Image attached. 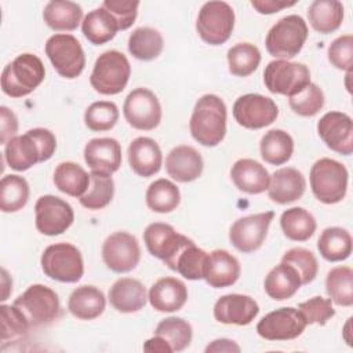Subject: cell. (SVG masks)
Here are the masks:
<instances>
[{
  "label": "cell",
  "instance_id": "22",
  "mask_svg": "<svg viewBox=\"0 0 353 353\" xmlns=\"http://www.w3.org/2000/svg\"><path fill=\"white\" fill-rule=\"evenodd\" d=\"M204 161L201 154L189 145L174 148L165 157V171L176 182H192L203 172Z\"/></svg>",
  "mask_w": 353,
  "mask_h": 353
},
{
  "label": "cell",
  "instance_id": "26",
  "mask_svg": "<svg viewBox=\"0 0 353 353\" xmlns=\"http://www.w3.org/2000/svg\"><path fill=\"white\" fill-rule=\"evenodd\" d=\"M128 163L131 170L143 178L157 174L161 168L163 154L157 142L148 137L135 138L128 146Z\"/></svg>",
  "mask_w": 353,
  "mask_h": 353
},
{
  "label": "cell",
  "instance_id": "46",
  "mask_svg": "<svg viewBox=\"0 0 353 353\" xmlns=\"http://www.w3.org/2000/svg\"><path fill=\"white\" fill-rule=\"evenodd\" d=\"M119 120V109L110 101L91 103L84 113V124L91 131H109Z\"/></svg>",
  "mask_w": 353,
  "mask_h": 353
},
{
  "label": "cell",
  "instance_id": "35",
  "mask_svg": "<svg viewBox=\"0 0 353 353\" xmlns=\"http://www.w3.org/2000/svg\"><path fill=\"white\" fill-rule=\"evenodd\" d=\"M55 188L72 197H81L90 185V174L73 161H62L54 171Z\"/></svg>",
  "mask_w": 353,
  "mask_h": 353
},
{
  "label": "cell",
  "instance_id": "34",
  "mask_svg": "<svg viewBox=\"0 0 353 353\" xmlns=\"http://www.w3.org/2000/svg\"><path fill=\"white\" fill-rule=\"evenodd\" d=\"M117 30L119 25L116 19L102 7L90 11L81 22V32L84 37L95 46L110 41L116 36Z\"/></svg>",
  "mask_w": 353,
  "mask_h": 353
},
{
  "label": "cell",
  "instance_id": "32",
  "mask_svg": "<svg viewBox=\"0 0 353 353\" xmlns=\"http://www.w3.org/2000/svg\"><path fill=\"white\" fill-rule=\"evenodd\" d=\"M83 17L81 7L74 1L52 0L43 10V19L48 28L58 32L74 30Z\"/></svg>",
  "mask_w": 353,
  "mask_h": 353
},
{
  "label": "cell",
  "instance_id": "2",
  "mask_svg": "<svg viewBox=\"0 0 353 353\" xmlns=\"http://www.w3.org/2000/svg\"><path fill=\"white\" fill-rule=\"evenodd\" d=\"M226 105L215 94L203 95L194 105L189 128L193 139L203 146H216L226 134Z\"/></svg>",
  "mask_w": 353,
  "mask_h": 353
},
{
  "label": "cell",
  "instance_id": "49",
  "mask_svg": "<svg viewBox=\"0 0 353 353\" xmlns=\"http://www.w3.org/2000/svg\"><path fill=\"white\" fill-rule=\"evenodd\" d=\"M298 310L302 313L306 324L325 325L328 320L335 316L332 301L323 296H313L298 305Z\"/></svg>",
  "mask_w": 353,
  "mask_h": 353
},
{
  "label": "cell",
  "instance_id": "28",
  "mask_svg": "<svg viewBox=\"0 0 353 353\" xmlns=\"http://www.w3.org/2000/svg\"><path fill=\"white\" fill-rule=\"evenodd\" d=\"M146 290L143 284L132 277H121L109 290L110 305L121 313H134L146 305Z\"/></svg>",
  "mask_w": 353,
  "mask_h": 353
},
{
  "label": "cell",
  "instance_id": "8",
  "mask_svg": "<svg viewBox=\"0 0 353 353\" xmlns=\"http://www.w3.org/2000/svg\"><path fill=\"white\" fill-rule=\"evenodd\" d=\"M44 274L61 283H77L84 273L83 256L77 247L70 243H55L41 254Z\"/></svg>",
  "mask_w": 353,
  "mask_h": 353
},
{
  "label": "cell",
  "instance_id": "9",
  "mask_svg": "<svg viewBox=\"0 0 353 353\" xmlns=\"http://www.w3.org/2000/svg\"><path fill=\"white\" fill-rule=\"evenodd\" d=\"M234 28V11L225 1L203 4L196 21V30L203 41L219 46L229 40Z\"/></svg>",
  "mask_w": 353,
  "mask_h": 353
},
{
  "label": "cell",
  "instance_id": "24",
  "mask_svg": "<svg viewBox=\"0 0 353 353\" xmlns=\"http://www.w3.org/2000/svg\"><path fill=\"white\" fill-rule=\"evenodd\" d=\"M148 299L157 312H178L188 301V288L176 277H161L150 287Z\"/></svg>",
  "mask_w": 353,
  "mask_h": 353
},
{
  "label": "cell",
  "instance_id": "15",
  "mask_svg": "<svg viewBox=\"0 0 353 353\" xmlns=\"http://www.w3.org/2000/svg\"><path fill=\"white\" fill-rule=\"evenodd\" d=\"M306 320L295 307H280L263 316L256 324V332L266 341H291L302 335Z\"/></svg>",
  "mask_w": 353,
  "mask_h": 353
},
{
  "label": "cell",
  "instance_id": "30",
  "mask_svg": "<svg viewBox=\"0 0 353 353\" xmlns=\"http://www.w3.org/2000/svg\"><path fill=\"white\" fill-rule=\"evenodd\" d=\"M205 258L207 252L199 248L194 241L188 237L175 255L165 262V265L188 280H200L203 279Z\"/></svg>",
  "mask_w": 353,
  "mask_h": 353
},
{
  "label": "cell",
  "instance_id": "52",
  "mask_svg": "<svg viewBox=\"0 0 353 353\" xmlns=\"http://www.w3.org/2000/svg\"><path fill=\"white\" fill-rule=\"evenodd\" d=\"M109 14L113 15L119 25V30L128 29L137 19L139 1H124V0H105L101 6Z\"/></svg>",
  "mask_w": 353,
  "mask_h": 353
},
{
  "label": "cell",
  "instance_id": "11",
  "mask_svg": "<svg viewBox=\"0 0 353 353\" xmlns=\"http://www.w3.org/2000/svg\"><path fill=\"white\" fill-rule=\"evenodd\" d=\"M263 83L272 94L291 97L310 83V72L302 62L274 59L265 68Z\"/></svg>",
  "mask_w": 353,
  "mask_h": 353
},
{
  "label": "cell",
  "instance_id": "19",
  "mask_svg": "<svg viewBox=\"0 0 353 353\" xmlns=\"http://www.w3.org/2000/svg\"><path fill=\"white\" fill-rule=\"evenodd\" d=\"M84 160L91 172L112 176L121 165V146L113 138H94L84 146Z\"/></svg>",
  "mask_w": 353,
  "mask_h": 353
},
{
  "label": "cell",
  "instance_id": "48",
  "mask_svg": "<svg viewBox=\"0 0 353 353\" xmlns=\"http://www.w3.org/2000/svg\"><path fill=\"white\" fill-rule=\"evenodd\" d=\"M281 262L291 265L298 272L302 284L312 283L319 272V263L312 251L303 247L290 248L281 258Z\"/></svg>",
  "mask_w": 353,
  "mask_h": 353
},
{
  "label": "cell",
  "instance_id": "31",
  "mask_svg": "<svg viewBox=\"0 0 353 353\" xmlns=\"http://www.w3.org/2000/svg\"><path fill=\"white\" fill-rule=\"evenodd\" d=\"M302 281L295 270L288 263L281 262L274 266L265 277V292L274 301L290 299L301 288Z\"/></svg>",
  "mask_w": 353,
  "mask_h": 353
},
{
  "label": "cell",
  "instance_id": "33",
  "mask_svg": "<svg viewBox=\"0 0 353 353\" xmlns=\"http://www.w3.org/2000/svg\"><path fill=\"white\" fill-rule=\"evenodd\" d=\"M307 19L316 32L332 33L342 25L343 6L338 0H314L307 8Z\"/></svg>",
  "mask_w": 353,
  "mask_h": 353
},
{
  "label": "cell",
  "instance_id": "21",
  "mask_svg": "<svg viewBox=\"0 0 353 353\" xmlns=\"http://www.w3.org/2000/svg\"><path fill=\"white\" fill-rule=\"evenodd\" d=\"M241 273L240 263L236 256H233L226 250H214L207 254L203 279L210 287L225 288L233 285Z\"/></svg>",
  "mask_w": 353,
  "mask_h": 353
},
{
  "label": "cell",
  "instance_id": "54",
  "mask_svg": "<svg viewBox=\"0 0 353 353\" xmlns=\"http://www.w3.org/2000/svg\"><path fill=\"white\" fill-rule=\"evenodd\" d=\"M295 1H280V0H252L251 6L259 12V14H274L281 11L283 8L292 7Z\"/></svg>",
  "mask_w": 353,
  "mask_h": 353
},
{
  "label": "cell",
  "instance_id": "10",
  "mask_svg": "<svg viewBox=\"0 0 353 353\" xmlns=\"http://www.w3.org/2000/svg\"><path fill=\"white\" fill-rule=\"evenodd\" d=\"M46 55L58 74L65 79H76L84 70L85 55L83 47L72 34H52L46 43Z\"/></svg>",
  "mask_w": 353,
  "mask_h": 353
},
{
  "label": "cell",
  "instance_id": "53",
  "mask_svg": "<svg viewBox=\"0 0 353 353\" xmlns=\"http://www.w3.org/2000/svg\"><path fill=\"white\" fill-rule=\"evenodd\" d=\"M18 131V120L7 106L0 108V142L7 143Z\"/></svg>",
  "mask_w": 353,
  "mask_h": 353
},
{
  "label": "cell",
  "instance_id": "12",
  "mask_svg": "<svg viewBox=\"0 0 353 353\" xmlns=\"http://www.w3.org/2000/svg\"><path fill=\"white\" fill-rule=\"evenodd\" d=\"M123 113L127 123L141 131L154 130L161 121V105L157 97L143 87L135 88L127 95Z\"/></svg>",
  "mask_w": 353,
  "mask_h": 353
},
{
  "label": "cell",
  "instance_id": "45",
  "mask_svg": "<svg viewBox=\"0 0 353 353\" xmlns=\"http://www.w3.org/2000/svg\"><path fill=\"white\" fill-rule=\"evenodd\" d=\"M154 335L164 338L172 347V352H182L190 345L193 331L192 325L186 320L171 316L157 324Z\"/></svg>",
  "mask_w": 353,
  "mask_h": 353
},
{
  "label": "cell",
  "instance_id": "20",
  "mask_svg": "<svg viewBox=\"0 0 353 353\" xmlns=\"http://www.w3.org/2000/svg\"><path fill=\"white\" fill-rule=\"evenodd\" d=\"M259 306L254 298L243 294H228L214 305V317L222 324L248 325L258 316Z\"/></svg>",
  "mask_w": 353,
  "mask_h": 353
},
{
  "label": "cell",
  "instance_id": "36",
  "mask_svg": "<svg viewBox=\"0 0 353 353\" xmlns=\"http://www.w3.org/2000/svg\"><path fill=\"white\" fill-rule=\"evenodd\" d=\"M352 236L350 233L339 226H331L321 232L317 250L321 256L328 262L345 261L352 254Z\"/></svg>",
  "mask_w": 353,
  "mask_h": 353
},
{
  "label": "cell",
  "instance_id": "7",
  "mask_svg": "<svg viewBox=\"0 0 353 353\" xmlns=\"http://www.w3.org/2000/svg\"><path fill=\"white\" fill-rule=\"evenodd\" d=\"M28 320L30 327L47 325L61 314L57 292L43 284H32L12 303Z\"/></svg>",
  "mask_w": 353,
  "mask_h": 353
},
{
  "label": "cell",
  "instance_id": "13",
  "mask_svg": "<svg viewBox=\"0 0 353 353\" xmlns=\"http://www.w3.org/2000/svg\"><path fill=\"white\" fill-rule=\"evenodd\" d=\"M279 116L276 102L261 94H244L233 103V117L244 128L259 130L270 125Z\"/></svg>",
  "mask_w": 353,
  "mask_h": 353
},
{
  "label": "cell",
  "instance_id": "40",
  "mask_svg": "<svg viewBox=\"0 0 353 353\" xmlns=\"http://www.w3.org/2000/svg\"><path fill=\"white\" fill-rule=\"evenodd\" d=\"M146 205L159 214H167L174 211L181 201V193L178 186L165 179L160 178L152 182L146 190Z\"/></svg>",
  "mask_w": 353,
  "mask_h": 353
},
{
  "label": "cell",
  "instance_id": "23",
  "mask_svg": "<svg viewBox=\"0 0 353 353\" xmlns=\"http://www.w3.org/2000/svg\"><path fill=\"white\" fill-rule=\"evenodd\" d=\"M186 239V236L176 233L171 225L163 222L150 223L143 232V241L148 251L164 263L175 255Z\"/></svg>",
  "mask_w": 353,
  "mask_h": 353
},
{
  "label": "cell",
  "instance_id": "37",
  "mask_svg": "<svg viewBox=\"0 0 353 353\" xmlns=\"http://www.w3.org/2000/svg\"><path fill=\"white\" fill-rule=\"evenodd\" d=\"M280 226L284 236L292 241H306L316 232L314 216L302 207L285 210L280 216Z\"/></svg>",
  "mask_w": 353,
  "mask_h": 353
},
{
  "label": "cell",
  "instance_id": "25",
  "mask_svg": "<svg viewBox=\"0 0 353 353\" xmlns=\"http://www.w3.org/2000/svg\"><path fill=\"white\" fill-rule=\"evenodd\" d=\"M306 189V179L301 171L283 167L273 172L268 188L269 199L277 204H288L299 200Z\"/></svg>",
  "mask_w": 353,
  "mask_h": 353
},
{
  "label": "cell",
  "instance_id": "17",
  "mask_svg": "<svg viewBox=\"0 0 353 353\" xmlns=\"http://www.w3.org/2000/svg\"><path fill=\"white\" fill-rule=\"evenodd\" d=\"M102 259L114 273H127L137 268L141 259V248L135 236L127 232H114L102 245Z\"/></svg>",
  "mask_w": 353,
  "mask_h": 353
},
{
  "label": "cell",
  "instance_id": "43",
  "mask_svg": "<svg viewBox=\"0 0 353 353\" xmlns=\"http://www.w3.org/2000/svg\"><path fill=\"white\" fill-rule=\"evenodd\" d=\"M229 72L239 77H247L256 70L261 62V52L251 43H237L228 50Z\"/></svg>",
  "mask_w": 353,
  "mask_h": 353
},
{
  "label": "cell",
  "instance_id": "41",
  "mask_svg": "<svg viewBox=\"0 0 353 353\" xmlns=\"http://www.w3.org/2000/svg\"><path fill=\"white\" fill-rule=\"evenodd\" d=\"M325 291L330 299L345 307L353 305V270L349 266L332 268L325 277Z\"/></svg>",
  "mask_w": 353,
  "mask_h": 353
},
{
  "label": "cell",
  "instance_id": "39",
  "mask_svg": "<svg viewBox=\"0 0 353 353\" xmlns=\"http://www.w3.org/2000/svg\"><path fill=\"white\" fill-rule=\"evenodd\" d=\"M164 40L159 30L142 26L135 29L128 37V51L139 61H152L163 51Z\"/></svg>",
  "mask_w": 353,
  "mask_h": 353
},
{
  "label": "cell",
  "instance_id": "27",
  "mask_svg": "<svg viewBox=\"0 0 353 353\" xmlns=\"http://www.w3.org/2000/svg\"><path fill=\"white\" fill-rule=\"evenodd\" d=\"M230 178L234 186L248 194H259L268 190L270 175L268 170L256 160L240 159L230 170Z\"/></svg>",
  "mask_w": 353,
  "mask_h": 353
},
{
  "label": "cell",
  "instance_id": "29",
  "mask_svg": "<svg viewBox=\"0 0 353 353\" xmlns=\"http://www.w3.org/2000/svg\"><path fill=\"white\" fill-rule=\"evenodd\" d=\"M106 307L103 292L94 285H80L72 291L68 299L70 314L79 320H94Z\"/></svg>",
  "mask_w": 353,
  "mask_h": 353
},
{
  "label": "cell",
  "instance_id": "51",
  "mask_svg": "<svg viewBox=\"0 0 353 353\" xmlns=\"http://www.w3.org/2000/svg\"><path fill=\"white\" fill-rule=\"evenodd\" d=\"M328 61L336 69L352 72V63H353V36L352 34L339 36L330 44Z\"/></svg>",
  "mask_w": 353,
  "mask_h": 353
},
{
  "label": "cell",
  "instance_id": "4",
  "mask_svg": "<svg viewBox=\"0 0 353 353\" xmlns=\"http://www.w3.org/2000/svg\"><path fill=\"white\" fill-rule=\"evenodd\" d=\"M307 34L309 30L305 19L291 14L279 19L270 28L265 39V46L272 57L288 61L301 52Z\"/></svg>",
  "mask_w": 353,
  "mask_h": 353
},
{
  "label": "cell",
  "instance_id": "42",
  "mask_svg": "<svg viewBox=\"0 0 353 353\" xmlns=\"http://www.w3.org/2000/svg\"><path fill=\"white\" fill-rule=\"evenodd\" d=\"M29 200V183L23 176L6 175L0 182V210L3 212H17Z\"/></svg>",
  "mask_w": 353,
  "mask_h": 353
},
{
  "label": "cell",
  "instance_id": "44",
  "mask_svg": "<svg viewBox=\"0 0 353 353\" xmlns=\"http://www.w3.org/2000/svg\"><path fill=\"white\" fill-rule=\"evenodd\" d=\"M114 194V182L112 176L90 172V185L87 192L79 199L87 210H101L106 207Z\"/></svg>",
  "mask_w": 353,
  "mask_h": 353
},
{
  "label": "cell",
  "instance_id": "47",
  "mask_svg": "<svg viewBox=\"0 0 353 353\" xmlns=\"http://www.w3.org/2000/svg\"><path fill=\"white\" fill-rule=\"evenodd\" d=\"M290 108L299 116L310 117L317 114L324 106V94L321 88L314 84L309 83L296 94L288 97Z\"/></svg>",
  "mask_w": 353,
  "mask_h": 353
},
{
  "label": "cell",
  "instance_id": "3",
  "mask_svg": "<svg viewBox=\"0 0 353 353\" xmlns=\"http://www.w3.org/2000/svg\"><path fill=\"white\" fill-rule=\"evenodd\" d=\"M41 59L30 52L18 55L1 72V90L11 98H22L33 92L44 80Z\"/></svg>",
  "mask_w": 353,
  "mask_h": 353
},
{
  "label": "cell",
  "instance_id": "56",
  "mask_svg": "<svg viewBox=\"0 0 353 353\" xmlns=\"http://www.w3.org/2000/svg\"><path fill=\"white\" fill-rule=\"evenodd\" d=\"M210 352H216V353L218 352H240V346L232 339L222 338V339L212 341L205 347V353H210Z\"/></svg>",
  "mask_w": 353,
  "mask_h": 353
},
{
  "label": "cell",
  "instance_id": "6",
  "mask_svg": "<svg viewBox=\"0 0 353 353\" xmlns=\"http://www.w3.org/2000/svg\"><path fill=\"white\" fill-rule=\"evenodd\" d=\"M131 74V65L127 57L116 50H109L101 54L90 76L91 87L102 95L120 94Z\"/></svg>",
  "mask_w": 353,
  "mask_h": 353
},
{
  "label": "cell",
  "instance_id": "18",
  "mask_svg": "<svg viewBox=\"0 0 353 353\" xmlns=\"http://www.w3.org/2000/svg\"><path fill=\"white\" fill-rule=\"evenodd\" d=\"M317 132L331 150L349 156L353 152V121L342 112H328L317 123Z\"/></svg>",
  "mask_w": 353,
  "mask_h": 353
},
{
  "label": "cell",
  "instance_id": "1",
  "mask_svg": "<svg viewBox=\"0 0 353 353\" xmlns=\"http://www.w3.org/2000/svg\"><path fill=\"white\" fill-rule=\"evenodd\" d=\"M57 149L55 135L47 128H32L12 137L4 148V159L15 171H26L52 157Z\"/></svg>",
  "mask_w": 353,
  "mask_h": 353
},
{
  "label": "cell",
  "instance_id": "55",
  "mask_svg": "<svg viewBox=\"0 0 353 353\" xmlns=\"http://www.w3.org/2000/svg\"><path fill=\"white\" fill-rule=\"evenodd\" d=\"M143 350L149 353H172V347L170 346V343L160 335H153V338L148 339L143 345Z\"/></svg>",
  "mask_w": 353,
  "mask_h": 353
},
{
  "label": "cell",
  "instance_id": "14",
  "mask_svg": "<svg viewBox=\"0 0 353 353\" xmlns=\"http://www.w3.org/2000/svg\"><path fill=\"white\" fill-rule=\"evenodd\" d=\"M36 229L46 236H57L66 232L74 221V212L69 203L52 194H44L34 204Z\"/></svg>",
  "mask_w": 353,
  "mask_h": 353
},
{
  "label": "cell",
  "instance_id": "16",
  "mask_svg": "<svg viewBox=\"0 0 353 353\" xmlns=\"http://www.w3.org/2000/svg\"><path fill=\"white\" fill-rule=\"evenodd\" d=\"M274 218L273 211L251 214L239 218L229 230V240L236 250L243 254H250L261 248L269 226Z\"/></svg>",
  "mask_w": 353,
  "mask_h": 353
},
{
  "label": "cell",
  "instance_id": "50",
  "mask_svg": "<svg viewBox=\"0 0 353 353\" xmlns=\"http://www.w3.org/2000/svg\"><path fill=\"white\" fill-rule=\"evenodd\" d=\"M0 317H1V342L8 339H17L25 335L29 330V323L25 316L12 305H1L0 306Z\"/></svg>",
  "mask_w": 353,
  "mask_h": 353
},
{
  "label": "cell",
  "instance_id": "38",
  "mask_svg": "<svg viewBox=\"0 0 353 353\" xmlns=\"http://www.w3.org/2000/svg\"><path fill=\"white\" fill-rule=\"evenodd\" d=\"M259 150L266 163L272 165H281L292 156L294 139L283 130H269L261 139Z\"/></svg>",
  "mask_w": 353,
  "mask_h": 353
},
{
  "label": "cell",
  "instance_id": "5",
  "mask_svg": "<svg viewBox=\"0 0 353 353\" xmlns=\"http://www.w3.org/2000/svg\"><path fill=\"white\" fill-rule=\"evenodd\" d=\"M346 167L328 157L317 160L310 168V188L314 197L324 204H335L345 199L347 190Z\"/></svg>",
  "mask_w": 353,
  "mask_h": 353
}]
</instances>
